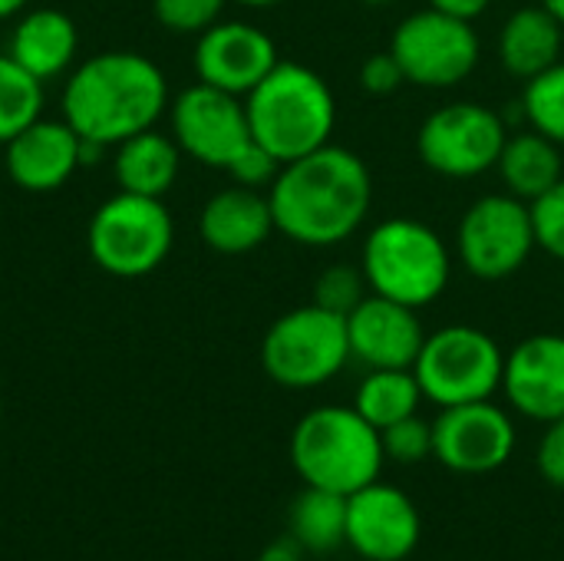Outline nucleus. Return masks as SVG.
Here are the masks:
<instances>
[{
	"instance_id": "f257e3e1",
	"label": "nucleus",
	"mask_w": 564,
	"mask_h": 561,
	"mask_svg": "<svg viewBox=\"0 0 564 561\" xmlns=\"http://www.w3.org/2000/svg\"><path fill=\"white\" fill-rule=\"evenodd\" d=\"M274 228L304 248L347 241L370 215L373 179L367 162L344 145H321L284 162L268 188Z\"/></svg>"
},
{
	"instance_id": "f03ea898",
	"label": "nucleus",
	"mask_w": 564,
	"mask_h": 561,
	"mask_svg": "<svg viewBox=\"0 0 564 561\" xmlns=\"http://www.w3.org/2000/svg\"><path fill=\"white\" fill-rule=\"evenodd\" d=\"M59 109L83 142L106 149L159 122L169 109V83L149 56L109 50L69 73Z\"/></svg>"
},
{
	"instance_id": "7ed1b4c3",
	"label": "nucleus",
	"mask_w": 564,
	"mask_h": 561,
	"mask_svg": "<svg viewBox=\"0 0 564 561\" xmlns=\"http://www.w3.org/2000/svg\"><path fill=\"white\" fill-rule=\"evenodd\" d=\"M251 139L281 162H294L330 142L337 126V99L321 73L304 63L278 60V66L245 96Z\"/></svg>"
},
{
	"instance_id": "20e7f679",
	"label": "nucleus",
	"mask_w": 564,
	"mask_h": 561,
	"mask_svg": "<svg viewBox=\"0 0 564 561\" xmlns=\"http://www.w3.org/2000/svg\"><path fill=\"white\" fill-rule=\"evenodd\" d=\"M383 463L380 430L354 407H314L291 433V466L314 489L354 496L380 479Z\"/></svg>"
},
{
	"instance_id": "39448f33",
	"label": "nucleus",
	"mask_w": 564,
	"mask_h": 561,
	"mask_svg": "<svg viewBox=\"0 0 564 561\" xmlns=\"http://www.w3.org/2000/svg\"><path fill=\"white\" fill-rule=\"evenodd\" d=\"M360 268L373 294L420 311L440 301L449 288L453 255L436 228L420 218L393 215L370 228L360 251Z\"/></svg>"
},
{
	"instance_id": "423d86ee",
	"label": "nucleus",
	"mask_w": 564,
	"mask_h": 561,
	"mask_svg": "<svg viewBox=\"0 0 564 561\" xmlns=\"http://www.w3.org/2000/svg\"><path fill=\"white\" fill-rule=\"evenodd\" d=\"M347 364V317L314 301L281 314L261 341V367L284 390L324 387Z\"/></svg>"
},
{
	"instance_id": "0eeeda50",
	"label": "nucleus",
	"mask_w": 564,
	"mask_h": 561,
	"mask_svg": "<svg viewBox=\"0 0 564 561\" xmlns=\"http://www.w3.org/2000/svg\"><path fill=\"white\" fill-rule=\"evenodd\" d=\"M172 215L162 198L116 192L106 198L86 228V248L96 268L112 278H145L172 251Z\"/></svg>"
},
{
	"instance_id": "6e6552de",
	"label": "nucleus",
	"mask_w": 564,
	"mask_h": 561,
	"mask_svg": "<svg viewBox=\"0 0 564 561\" xmlns=\"http://www.w3.org/2000/svg\"><path fill=\"white\" fill-rule=\"evenodd\" d=\"M506 350L492 334L473 324H449L426 334L413 374L430 403L459 407L492 400L502 390Z\"/></svg>"
},
{
	"instance_id": "1a4fd4ad",
	"label": "nucleus",
	"mask_w": 564,
	"mask_h": 561,
	"mask_svg": "<svg viewBox=\"0 0 564 561\" xmlns=\"http://www.w3.org/2000/svg\"><path fill=\"white\" fill-rule=\"evenodd\" d=\"M390 53L400 60L406 83L423 89H449L479 66L482 43L473 20L426 7L397 23Z\"/></svg>"
},
{
	"instance_id": "9d476101",
	"label": "nucleus",
	"mask_w": 564,
	"mask_h": 561,
	"mask_svg": "<svg viewBox=\"0 0 564 561\" xmlns=\"http://www.w3.org/2000/svg\"><path fill=\"white\" fill-rule=\"evenodd\" d=\"M509 139L506 119L473 99L430 112L416 132L420 162L443 179H479L496 169Z\"/></svg>"
},
{
	"instance_id": "9b49d317",
	"label": "nucleus",
	"mask_w": 564,
	"mask_h": 561,
	"mask_svg": "<svg viewBox=\"0 0 564 561\" xmlns=\"http://www.w3.org/2000/svg\"><path fill=\"white\" fill-rule=\"evenodd\" d=\"M535 248L532 205L509 192L476 198L456 228L459 261L479 281H506L519 274Z\"/></svg>"
},
{
	"instance_id": "f8f14e48",
	"label": "nucleus",
	"mask_w": 564,
	"mask_h": 561,
	"mask_svg": "<svg viewBox=\"0 0 564 561\" xmlns=\"http://www.w3.org/2000/svg\"><path fill=\"white\" fill-rule=\"evenodd\" d=\"M169 122L182 155L208 169H228V162L251 139L245 99L208 83L182 89L169 103Z\"/></svg>"
},
{
	"instance_id": "ddd939ff",
	"label": "nucleus",
	"mask_w": 564,
	"mask_h": 561,
	"mask_svg": "<svg viewBox=\"0 0 564 561\" xmlns=\"http://www.w3.org/2000/svg\"><path fill=\"white\" fill-rule=\"evenodd\" d=\"M516 453V423L492 400L443 407L433 420V456L459 476L502 470Z\"/></svg>"
},
{
	"instance_id": "4468645a",
	"label": "nucleus",
	"mask_w": 564,
	"mask_h": 561,
	"mask_svg": "<svg viewBox=\"0 0 564 561\" xmlns=\"http://www.w3.org/2000/svg\"><path fill=\"white\" fill-rule=\"evenodd\" d=\"M416 503L390 483H370L347 496V546L367 561H403L420 546Z\"/></svg>"
},
{
	"instance_id": "2eb2a0df",
	"label": "nucleus",
	"mask_w": 564,
	"mask_h": 561,
	"mask_svg": "<svg viewBox=\"0 0 564 561\" xmlns=\"http://www.w3.org/2000/svg\"><path fill=\"white\" fill-rule=\"evenodd\" d=\"M274 40L245 20H218L195 40V73L198 83L215 89L248 96L274 66H278Z\"/></svg>"
},
{
	"instance_id": "dca6fc26",
	"label": "nucleus",
	"mask_w": 564,
	"mask_h": 561,
	"mask_svg": "<svg viewBox=\"0 0 564 561\" xmlns=\"http://www.w3.org/2000/svg\"><path fill=\"white\" fill-rule=\"evenodd\" d=\"M347 341L350 360H360L367 370H400L416 364L426 331L416 308L370 291L347 314Z\"/></svg>"
},
{
	"instance_id": "f3484780",
	"label": "nucleus",
	"mask_w": 564,
	"mask_h": 561,
	"mask_svg": "<svg viewBox=\"0 0 564 561\" xmlns=\"http://www.w3.org/2000/svg\"><path fill=\"white\" fill-rule=\"evenodd\" d=\"M502 393L535 423L564 417V334H532L506 354Z\"/></svg>"
},
{
	"instance_id": "a211bd4d",
	"label": "nucleus",
	"mask_w": 564,
	"mask_h": 561,
	"mask_svg": "<svg viewBox=\"0 0 564 561\" xmlns=\"http://www.w3.org/2000/svg\"><path fill=\"white\" fill-rule=\"evenodd\" d=\"M7 175L17 188L43 195L63 188L83 165V139L66 119H33L3 142Z\"/></svg>"
},
{
	"instance_id": "6ab92c4d",
	"label": "nucleus",
	"mask_w": 564,
	"mask_h": 561,
	"mask_svg": "<svg viewBox=\"0 0 564 561\" xmlns=\"http://www.w3.org/2000/svg\"><path fill=\"white\" fill-rule=\"evenodd\" d=\"M271 231L278 228L268 192L245 185L215 192L198 215V235L218 255H248L261 248Z\"/></svg>"
},
{
	"instance_id": "aec40b11",
	"label": "nucleus",
	"mask_w": 564,
	"mask_h": 561,
	"mask_svg": "<svg viewBox=\"0 0 564 561\" xmlns=\"http://www.w3.org/2000/svg\"><path fill=\"white\" fill-rule=\"evenodd\" d=\"M7 53L26 73H33L40 83H46L76 63L79 30L69 13H63L56 7H36L17 20Z\"/></svg>"
},
{
	"instance_id": "412c9836",
	"label": "nucleus",
	"mask_w": 564,
	"mask_h": 561,
	"mask_svg": "<svg viewBox=\"0 0 564 561\" xmlns=\"http://www.w3.org/2000/svg\"><path fill=\"white\" fill-rule=\"evenodd\" d=\"M562 46L564 26L542 3H535V7H519L516 13L506 17L496 53L502 69L525 83L545 73L549 66H555L562 60Z\"/></svg>"
},
{
	"instance_id": "4be33fe9",
	"label": "nucleus",
	"mask_w": 564,
	"mask_h": 561,
	"mask_svg": "<svg viewBox=\"0 0 564 561\" xmlns=\"http://www.w3.org/2000/svg\"><path fill=\"white\" fill-rule=\"evenodd\" d=\"M182 169V149L172 136L159 132L155 126L145 132L129 136L126 142L116 145L112 172L119 192H135V195H152L165 198V192L175 185Z\"/></svg>"
},
{
	"instance_id": "5701e85b",
	"label": "nucleus",
	"mask_w": 564,
	"mask_h": 561,
	"mask_svg": "<svg viewBox=\"0 0 564 561\" xmlns=\"http://www.w3.org/2000/svg\"><path fill=\"white\" fill-rule=\"evenodd\" d=\"M496 172L509 195L522 202H535L539 195H545L555 182L564 179L562 145L535 129H522L506 139Z\"/></svg>"
},
{
	"instance_id": "b1692460",
	"label": "nucleus",
	"mask_w": 564,
	"mask_h": 561,
	"mask_svg": "<svg viewBox=\"0 0 564 561\" xmlns=\"http://www.w3.org/2000/svg\"><path fill=\"white\" fill-rule=\"evenodd\" d=\"M288 526H291L288 536L304 552L314 555L337 552L340 546H347V496L304 486V493L291 503Z\"/></svg>"
},
{
	"instance_id": "393cba45",
	"label": "nucleus",
	"mask_w": 564,
	"mask_h": 561,
	"mask_svg": "<svg viewBox=\"0 0 564 561\" xmlns=\"http://www.w3.org/2000/svg\"><path fill=\"white\" fill-rule=\"evenodd\" d=\"M423 387L413 374V367L400 370H367V377L357 387L354 410L377 430H387L413 413H420Z\"/></svg>"
},
{
	"instance_id": "a878e982",
	"label": "nucleus",
	"mask_w": 564,
	"mask_h": 561,
	"mask_svg": "<svg viewBox=\"0 0 564 561\" xmlns=\"http://www.w3.org/2000/svg\"><path fill=\"white\" fill-rule=\"evenodd\" d=\"M43 83L26 73L10 53L0 56V145L10 142L20 129L40 119Z\"/></svg>"
},
{
	"instance_id": "bb28decb",
	"label": "nucleus",
	"mask_w": 564,
	"mask_h": 561,
	"mask_svg": "<svg viewBox=\"0 0 564 561\" xmlns=\"http://www.w3.org/2000/svg\"><path fill=\"white\" fill-rule=\"evenodd\" d=\"M519 106L529 129L549 136L564 149V60L549 66L545 73L525 79Z\"/></svg>"
},
{
	"instance_id": "cd10ccee",
	"label": "nucleus",
	"mask_w": 564,
	"mask_h": 561,
	"mask_svg": "<svg viewBox=\"0 0 564 561\" xmlns=\"http://www.w3.org/2000/svg\"><path fill=\"white\" fill-rule=\"evenodd\" d=\"M370 294V284H367V274L360 265H347V261H337L330 268H324L314 281V304L334 311V314H350L364 298Z\"/></svg>"
},
{
	"instance_id": "c85d7f7f",
	"label": "nucleus",
	"mask_w": 564,
	"mask_h": 561,
	"mask_svg": "<svg viewBox=\"0 0 564 561\" xmlns=\"http://www.w3.org/2000/svg\"><path fill=\"white\" fill-rule=\"evenodd\" d=\"M383 456L400 466H416L433 456V423H426L420 413L380 430Z\"/></svg>"
},
{
	"instance_id": "c756f323",
	"label": "nucleus",
	"mask_w": 564,
	"mask_h": 561,
	"mask_svg": "<svg viewBox=\"0 0 564 561\" xmlns=\"http://www.w3.org/2000/svg\"><path fill=\"white\" fill-rule=\"evenodd\" d=\"M228 0H152L155 20L169 33H202L221 20Z\"/></svg>"
},
{
	"instance_id": "7c9ffc66",
	"label": "nucleus",
	"mask_w": 564,
	"mask_h": 561,
	"mask_svg": "<svg viewBox=\"0 0 564 561\" xmlns=\"http://www.w3.org/2000/svg\"><path fill=\"white\" fill-rule=\"evenodd\" d=\"M529 205H532V225H535L539 248L564 261V179Z\"/></svg>"
},
{
	"instance_id": "2f4dec72",
	"label": "nucleus",
	"mask_w": 564,
	"mask_h": 561,
	"mask_svg": "<svg viewBox=\"0 0 564 561\" xmlns=\"http://www.w3.org/2000/svg\"><path fill=\"white\" fill-rule=\"evenodd\" d=\"M281 165H284V162H281L274 152H268L258 139H248V142H245V149L228 162V169H225V172L231 175V182H235V185L268 192V188H271V182L278 179Z\"/></svg>"
},
{
	"instance_id": "473e14b6",
	"label": "nucleus",
	"mask_w": 564,
	"mask_h": 561,
	"mask_svg": "<svg viewBox=\"0 0 564 561\" xmlns=\"http://www.w3.org/2000/svg\"><path fill=\"white\" fill-rule=\"evenodd\" d=\"M403 83H406V73L390 50L370 53L360 66V86L370 96H393Z\"/></svg>"
},
{
	"instance_id": "72a5a7b5",
	"label": "nucleus",
	"mask_w": 564,
	"mask_h": 561,
	"mask_svg": "<svg viewBox=\"0 0 564 561\" xmlns=\"http://www.w3.org/2000/svg\"><path fill=\"white\" fill-rule=\"evenodd\" d=\"M539 473L549 486L564 489V417L545 423V433L539 440V453H535Z\"/></svg>"
},
{
	"instance_id": "f704fd0d",
	"label": "nucleus",
	"mask_w": 564,
	"mask_h": 561,
	"mask_svg": "<svg viewBox=\"0 0 564 561\" xmlns=\"http://www.w3.org/2000/svg\"><path fill=\"white\" fill-rule=\"evenodd\" d=\"M430 7L453 13V17H463V20H476L492 7V0H430Z\"/></svg>"
},
{
	"instance_id": "c9c22d12",
	"label": "nucleus",
	"mask_w": 564,
	"mask_h": 561,
	"mask_svg": "<svg viewBox=\"0 0 564 561\" xmlns=\"http://www.w3.org/2000/svg\"><path fill=\"white\" fill-rule=\"evenodd\" d=\"M254 561H304V549L291 536H284V539L271 542Z\"/></svg>"
},
{
	"instance_id": "e433bc0d",
	"label": "nucleus",
	"mask_w": 564,
	"mask_h": 561,
	"mask_svg": "<svg viewBox=\"0 0 564 561\" xmlns=\"http://www.w3.org/2000/svg\"><path fill=\"white\" fill-rule=\"evenodd\" d=\"M23 7H26V0H0V20L23 13Z\"/></svg>"
},
{
	"instance_id": "4c0bfd02",
	"label": "nucleus",
	"mask_w": 564,
	"mask_h": 561,
	"mask_svg": "<svg viewBox=\"0 0 564 561\" xmlns=\"http://www.w3.org/2000/svg\"><path fill=\"white\" fill-rule=\"evenodd\" d=\"M539 3H542V7H545V10L564 26V0H539Z\"/></svg>"
},
{
	"instance_id": "58836bf2",
	"label": "nucleus",
	"mask_w": 564,
	"mask_h": 561,
	"mask_svg": "<svg viewBox=\"0 0 564 561\" xmlns=\"http://www.w3.org/2000/svg\"><path fill=\"white\" fill-rule=\"evenodd\" d=\"M238 3H245V7H278L284 0H238Z\"/></svg>"
},
{
	"instance_id": "ea45409f",
	"label": "nucleus",
	"mask_w": 564,
	"mask_h": 561,
	"mask_svg": "<svg viewBox=\"0 0 564 561\" xmlns=\"http://www.w3.org/2000/svg\"><path fill=\"white\" fill-rule=\"evenodd\" d=\"M360 3H367V7H387V3H393V0H360Z\"/></svg>"
},
{
	"instance_id": "a19ab883",
	"label": "nucleus",
	"mask_w": 564,
	"mask_h": 561,
	"mask_svg": "<svg viewBox=\"0 0 564 561\" xmlns=\"http://www.w3.org/2000/svg\"><path fill=\"white\" fill-rule=\"evenodd\" d=\"M0 413H3V400H0Z\"/></svg>"
}]
</instances>
